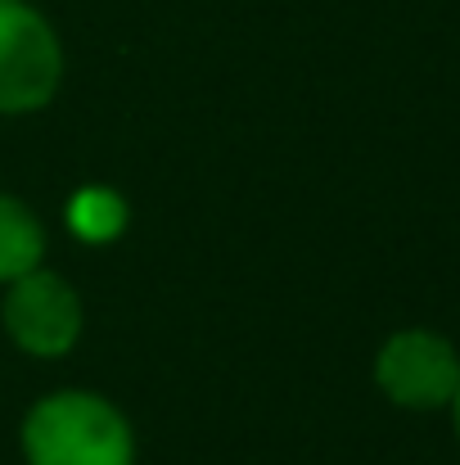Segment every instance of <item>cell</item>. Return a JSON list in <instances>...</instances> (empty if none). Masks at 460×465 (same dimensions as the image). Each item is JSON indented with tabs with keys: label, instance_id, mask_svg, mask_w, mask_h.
<instances>
[{
	"label": "cell",
	"instance_id": "cell-1",
	"mask_svg": "<svg viewBox=\"0 0 460 465\" xmlns=\"http://www.w3.org/2000/svg\"><path fill=\"white\" fill-rule=\"evenodd\" d=\"M23 452L32 465H132V430L109 402L59 393L32 407Z\"/></svg>",
	"mask_w": 460,
	"mask_h": 465
},
{
	"label": "cell",
	"instance_id": "cell-4",
	"mask_svg": "<svg viewBox=\"0 0 460 465\" xmlns=\"http://www.w3.org/2000/svg\"><path fill=\"white\" fill-rule=\"evenodd\" d=\"M5 325L14 334L18 348L36 352V357H59L73 348L77 330H82V312L73 290L50 276V272H27L14 281L9 299H5Z\"/></svg>",
	"mask_w": 460,
	"mask_h": 465
},
{
	"label": "cell",
	"instance_id": "cell-6",
	"mask_svg": "<svg viewBox=\"0 0 460 465\" xmlns=\"http://www.w3.org/2000/svg\"><path fill=\"white\" fill-rule=\"evenodd\" d=\"M73 226H77V235H86V240H113L118 231H122V199L118 194H109V190H86V194H77V203H73Z\"/></svg>",
	"mask_w": 460,
	"mask_h": 465
},
{
	"label": "cell",
	"instance_id": "cell-3",
	"mask_svg": "<svg viewBox=\"0 0 460 465\" xmlns=\"http://www.w3.org/2000/svg\"><path fill=\"white\" fill-rule=\"evenodd\" d=\"M379 389L402 407H443L460 389V361L447 339L429 330L393 334L379 352Z\"/></svg>",
	"mask_w": 460,
	"mask_h": 465
},
{
	"label": "cell",
	"instance_id": "cell-5",
	"mask_svg": "<svg viewBox=\"0 0 460 465\" xmlns=\"http://www.w3.org/2000/svg\"><path fill=\"white\" fill-rule=\"evenodd\" d=\"M41 258V226L32 213L0 194V281H18Z\"/></svg>",
	"mask_w": 460,
	"mask_h": 465
},
{
	"label": "cell",
	"instance_id": "cell-7",
	"mask_svg": "<svg viewBox=\"0 0 460 465\" xmlns=\"http://www.w3.org/2000/svg\"><path fill=\"white\" fill-rule=\"evenodd\" d=\"M452 402H456V430H460V389H456V398H452Z\"/></svg>",
	"mask_w": 460,
	"mask_h": 465
},
{
	"label": "cell",
	"instance_id": "cell-2",
	"mask_svg": "<svg viewBox=\"0 0 460 465\" xmlns=\"http://www.w3.org/2000/svg\"><path fill=\"white\" fill-rule=\"evenodd\" d=\"M59 64L50 23L23 0H0V114L41 109L59 86Z\"/></svg>",
	"mask_w": 460,
	"mask_h": 465
}]
</instances>
